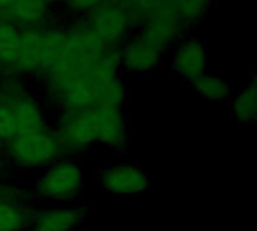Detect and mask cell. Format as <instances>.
<instances>
[{"label": "cell", "instance_id": "5", "mask_svg": "<svg viewBox=\"0 0 257 231\" xmlns=\"http://www.w3.org/2000/svg\"><path fill=\"white\" fill-rule=\"evenodd\" d=\"M134 32L164 54H169L170 50L188 35L190 29L182 21L175 2L163 0L146 15L142 26Z\"/></svg>", "mask_w": 257, "mask_h": 231}, {"label": "cell", "instance_id": "23", "mask_svg": "<svg viewBox=\"0 0 257 231\" xmlns=\"http://www.w3.org/2000/svg\"><path fill=\"white\" fill-rule=\"evenodd\" d=\"M8 173H9V165H8V162L0 156V179H2V177H6Z\"/></svg>", "mask_w": 257, "mask_h": 231}, {"label": "cell", "instance_id": "3", "mask_svg": "<svg viewBox=\"0 0 257 231\" xmlns=\"http://www.w3.org/2000/svg\"><path fill=\"white\" fill-rule=\"evenodd\" d=\"M0 155L9 167L21 170L47 168L69 156L51 126L3 141Z\"/></svg>", "mask_w": 257, "mask_h": 231}, {"label": "cell", "instance_id": "6", "mask_svg": "<svg viewBox=\"0 0 257 231\" xmlns=\"http://www.w3.org/2000/svg\"><path fill=\"white\" fill-rule=\"evenodd\" d=\"M50 126L54 129L69 156H75L98 144L86 108L59 111L56 113L54 123Z\"/></svg>", "mask_w": 257, "mask_h": 231}, {"label": "cell", "instance_id": "24", "mask_svg": "<svg viewBox=\"0 0 257 231\" xmlns=\"http://www.w3.org/2000/svg\"><path fill=\"white\" fill-rule=\"evenodd\" d=\"M105 2H108V3H114V5H119V6H125L130 0H105Z\"/></svg>", "mask_w": 257, "mask_h": 231}, {"label": "cell", "instance_id": "10", "mask_svg": "<svg viewBox=\"0 0 257 231\" xmlns=\"http://www.w3.org/2000/svg\"><path fill=\"white\" fill-rule=\"evenodd\" d=\"M169 54L172 74L188 84L208 72V50L205 42L196 36L187 35Z\"/></svg>", "mask_w": 257, "mask_h": 231}, {"label": "cell", "instance_id": "8", "mask_svg": "<svg viewBox=\"0 0 257 231\" xmlns=\"http://www.w3.org/2000/svg\"><path fill=\"white\" fill-rule=\"evenodd\" d=\"M98 144L120 152L128 144V122L120 107L96 105L86 108Z\"/></svg>", "mask_w": 257, "mask_h": 231}, {"label": "cell", "instance_id": "9", "mask_svg": "<svg viewBox=\"0 0 257 231\" xmlns=\"http://www.w3.org/2000/svg\"><path fill=\"white\" fill-rule=\"evenodd\" d=\"M96 176L101 188L117 198H134L151 189L149 174L134 165L119 164L102 167Z\"/></svg>", "mask_w": 257, "mask_h": 231}, {"label": "cell", "instance_id": "17", "mask_svg": "<svg viewBox=\"0 0 257 231\" xmlns=\"http://www.w3.org/2000/svg\"><path fill=\"white\" fill-rule=\"evenodd\" d=\"M182 21L190 30L197 27L208 17L215 0H173Z\"/></svg>", "mask_w": 257, "mask_h": 231}, {"label": "cell", "instance_id": "15", "mask_svg": "<svg viewBox=\"0 0 257 231\" xmlns=\"http://www.w3.org/2000/svg\"><path fill=\"white\" fill-rule=\"evenodd\" d=\"M190 86L199 96L212 104H227L233 96L229 81L224 77L211 72L202 74L193 83H190Z\"/></svg>", "mask_w": 257, "mask_h": 231}, {"label": "cell", "instance_id": "2", "mask_svg": "<svg viewBox=\"0 0 257 231\" xmlns=\"http://www.w3.org/2000/svg\"><path fill=\"white\" fill-rule=\"evenodd\" d=\"M41 96L30 80L18 75L0 77V140L32 134L48 128Z\"/></svg>", "mask_w": 257, "mask_h": 231}, {"label": "cell", "instance_id": "7", "mask_svg": "<svg viewBox=\"0 0 257 231\" xmlns=\"http://www.w3.org/2000/svg\"><path fill=\"white\" fill-rule=\"evenodd\" d=\"M87 27L107 44L122 45L134 32L125 8L104 2L83 17Z\"/></svg>", "mask_w": 257, "mask_h": 231}, {"label": "cell", "instance_id": "13", "mask_svg": "<svg viewBox=\"0 0 257 231\" xmlns=\"http://www.w3.org/2000/svg\"><path fill=\"white\" fill-rule=\"evenodd\" d=\"M38 212L29 197H0V231H27Z\"/></svg>", "mask_w": 257, "mask_h": 231}, {"label": "cell", "instance_id": "22", "mask_svg": "<svg viewBox=\"0 0 257 231\" xmlns=\"http://www.w3.org/2000/svg\"><path fill=\"white\" fill-rule=\"evenodd\" d=\"M17 3V0H0V21H5L6 15L12 9V6Z\"/></svg>", "mask_w": 257, "mask_h": 231}, {"label": "cell", "instance_id": "11", "mask_svg": "<svg viewBox=\"0 0 257 231\" xmlns=\"http://www.w3.org/2000/svg\"><path fill=\"white\" fill-rule=\"evenodd\" d=\"M166 54L133 32L120 45V72L142 75L155 69Z\"/></svg>", "mask_w": 257, "mask_h": 231}, {"label": "cell", "instance_id": "1", "mask_svg": "<svg viewBox=\"0 0 257 231\" xmlns=\"http://www.w3.org/2000/svg\"><path fill=\"white\" fill-rule=\"evenodd\" d=\"M66 26L68 18L57 11L56 17L44 24L20 29L8 75L41 80L63 48Z\"/></svg>", "mask_w": 257, "mask_h": 231}, {"label": "cell", "instance_id": "20", "mask_svg": "<svg viewBox=\"0 0 257 231\" xmlns=\"http://www.w3.org/2000/svg\"><path fill=\"white\" fill-rule=\"evenodd\" d=\"M163 0H130L123 8L128 12L130 17V23L133 26V30L139 29L143 23V20L146 18V15L155 9Z\"/></svg>", "mask_w": 257, "mask_h": 231}, {"label": "cell", "instance_id": "4", "mask_svg": "<svg viewBox=\"0 0 257 231\" xmlns=\"http://www.w3.org/2000/svg\"><path fill=\"white\" fill-rule=\"evenodd\" d=\"M83 186V168L75 158L68 156L47 167V170L38 177L30 197L45 201L69 203L80 197Z\"/></svg>", "mask_w": 257, "mask_h": 231}, {"label": "cell", "instance_id": "14", "mask_svg": "<svg viewBox=\"0 0 257 231\" xmlns=\"http://www.w3.org/2000/svg\"><path fill=\"white\" fill-rule=\"evenodd\" d=\"M57 9L42 0H17L5 21L20 29L39 26L54 18Z\"/></svg>", "mask_w": 257, "mask_h": 231}, {"label": "cell", "instance_id": "25", "mask_svg": "<svg viewBox=\"0 0 257 231\" xmlns=\"http://www.w3.org/2000/svg\"><path fill=\"white\" fill-rule=\"evenodd\" d=\"M42 2H45V3H48V5H51L53 8H57L63 0H42Z\"/></svg>", "mask_w": 257, "mask_h": 231}, {"label": "cell", "instance_id": "16", "mask_svg": "<svg viewBox=\"0 0 257 231\" xmlns=\"http://www.w3.org/2000/svg\"><path fill=\"white\" fill-rule=\"evenodd\" d=\"M232 117L241 125H254L257 119V87L256 78L253 77L250 83L241 89L227 102Z\"/></svg>", "mask_w": 257, "mask_h": 231}, {"label": "cell", "instance_id": "21", "mask_svg": "<svg viewBox=\"0 0 257 231\" xmlns=\"http://www.w3.org/2000/svg\"><path fill=\"white\" fill-rule=\"evenodd\" d=\"M6 195H20V197H30V192L23 189V188H18V186H12V185H8L5 182L0 180V197H6Z\"/></svg>", "mask_w": 257, "mask_h": 231}, {"label": "cell", "instance_id": "26", "mask_svg": "<svg viewBox=\"0 0 257 231\" xmlns=\"http://www.w3.org/2000/svg\"><path fill=\"white\" fill-rule=\"evenodd\" d=\"M2 146H3V141L0 140V152H2ZM0 156H2V155H0Z\"/></svg>", "mask_w": 257, "mask_h": 231}, {"label": "cell", "instance_id": "12", "mask_svg": "<svg viewBox=\"0 0 257 231\" xmlns=\"http://www.w3.org/2000/svg\"><path fill=\"white\" fill-rule=\"evenodd\" d=\"M90 213L92 209L86 204L39 210L27 231H75Z\"/></svg>", "mask_w": 257, "mask_h": 231}, {"label": "cell", "instance_id": "18", "mask_svg": "<svg viewBox=\"0 0 257 231\" xmlns=\"http://www.w3.org/2000/svg\"><path fill=\"white\" fill-rule=\"evenodd\" d=\"M18 35L20 27L6 21H0V77L9 74Z\"/></svg>", "mask_w": 257, "mask_h": 231}, {"label": "cell", "instance_id": "19", "mask_svg": "<svg viewBox=\"0 0 257 231\" xmlns=\"http://www.w3.org/2000/svg\"><path fill=\"white\" fill-rule=\"evenodd\" d=\"M105 0H63L56 9L66 18H83Z\"/></svg>", "mask_w": 257, "mask_h": 231}]
</instances>
